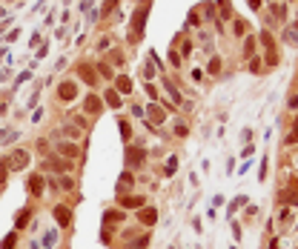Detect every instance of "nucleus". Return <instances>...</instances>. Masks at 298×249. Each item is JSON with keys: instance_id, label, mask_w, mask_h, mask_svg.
<instances>
[{"instance_id": "f257e3e1", "label": "nucleus", "mask_w": 298, "mask_h": 249, "mask_svg": "<svg viewBox=\"0 0 298 249\" xmlns=\"http://www.w3.org/2000/svg\"><path fill=\"white\" fill-rule=\"evenodd\" d=\"M287 40H290V43H298V26L287 29Z\"/></svg>"}]
</instances>
